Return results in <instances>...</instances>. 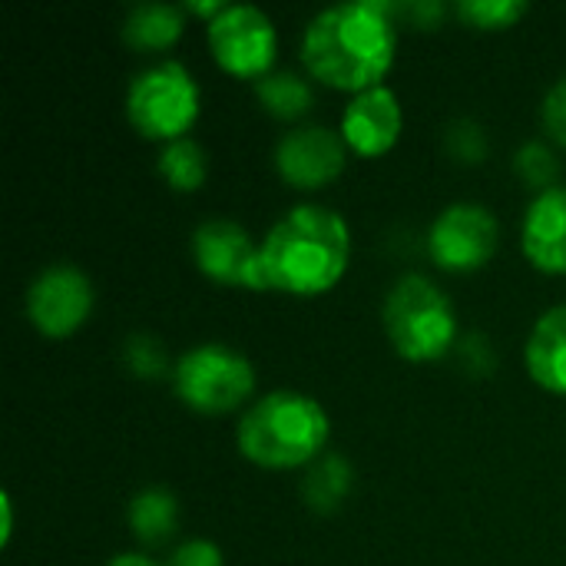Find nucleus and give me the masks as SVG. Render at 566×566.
I'll use <instances>...</instances> for the list:
<instances>
[{
  "instance_id": "obj_1",
  "label": "nucleus",
  "mask_w": 566,
  "mask_h": 566,
  "mask_svg": "<svg viewBox=\"0 0 566 566\" xmlns=\"http://www.w3.org/2000/svg\"><path fill=\"white\" fill-rule=\"evenodd\" d=\"M395 7L381 0L335 3L315 13L302 33V60L315 80L365 93L381 86L398 53Z\"/></svg>"
},
{
  "instance_id": "obj_2",
  "label": "nucleus",
  "mask_w": 566,
  "mask_h": 566,
  "mask_svg": "<svg viewBox=\"0 0 566 566\" xmlns=\"http://www.w3.org/2000/svg\"><path fill=\"white\" fill-rule=\"evenodd\" d=\"M259 255L269 292L312 298L332 292L348 272L352 229L335 209L302 202L269 229L259 242Z\"/></svg>"
},
{
  "instance_id": "obj_3",
  "label": "nucleus",
  "mask_w": 566,
  "mask_h": 566,
  "mask_svg": "<svg viewBox=\"0 0 566 566\" xmlns=\"http://www.w3.org/2000/svg\"><path fill=\"white\" fill-rule=\"evenodd\" d=\"M328 415L312 395L282 388L245 408L235 428V441L252 464L289 471L315 464L328 444Z\"/></svg>"
},
{
  "instance_id": "obj_4",
  "label": "nucleus",
  "mask_w": 566,
  "mask_h": 566,
  "mask_svg": "<svg viewBox=\"0 0 566 566\" xmlns=\"http://www.w3.org/2000/svg\"><path fill=\"white\" fill-rule=\"evenodd\" d=\"M381 318L395 352L408 361H434L458 338V315L448 292L421 272H408L388 289Z\"/></svg>"
},
{
  "instance_id": "obj_5",
  "label": "nucleus",
  "mask_w": 566,
  "mask_h": 566,
  "mask_svg": "<svg viewBox=\"0 0 566 566\" xmlns=\"http://www.w3.org/2000/svg\"><path fill=\"white\" fill-rule=\"evenodd\" d=\"M199 83L179 60H163L139 70L126 90V119L146 139H182L199 119Z\"/></svg>"
},
{
  "instance_id": "obj_6",
  "label": "nucleus",
  "mask_w": 566,
  "mask_h": 566,
  "mask_svg": "<svg viewBox=\"0 0 566 566\" xmlns=\"http://www.w3.org/2000/svg\"><path fill=\"white\" fill-rule=\"evenodd\" d=\"M172 388L182 405L202 415H226L245 405L255 391V368L252 361L222 345L206 342L189 348L172 368Z\"/></svg>"
},
{
  "instance_id": "obj_7",
  "label": "nucleus",
  "mask_w": 566,
  "mask_h": 566,
  "mask_svg": "<svg viewBox=\"0 0 566 566\" xmlns=\"http://www.w3.org/2000/svg\"><path fill=\"white\" fill-rule=\"evenodd\" d=\"M206 40L226 73L242 80H259L272 73L279 53V30L272 17L255 3H226L206 23Z\"/></svg>"
},
{
  "instance_id": "obj_8",
  "label": "nucleus",
  "mask_w": 566,
  "mask_h": 566,
  "mask_svg": "<svg viewBox=\"0 0 566 566\" xmlns=\"http://www.w3.org/2000/svg\"><path fill=\"white\" fill-rule=\"evenodd\" d=\"M497 242V216L481 202H451L428 229V255L444 272H474L488 265Z\"/></svg>"
},
{
  "instance_id": "obj_9",
  "label": "nucleus",
  "mask_w": 566,
  "mask_h": 566,
  "mask_svg": "<svg viewBox=\"0 0 566 566\" xmlns=\"http://www.w3.org/2000/svg\"><path fill=\"white\" fill-rule=\"evenodd\" d=\"M93 282L70 262L46 265L27 289V318L46 338H66L93 312Z\"/></svg>"
},
{
  "instance_id": "obj_10",
  "label": "nucleus",
  "mask_w": 566,
  "mask_h": 566,
  "mask_svg": "<svg viewBox=\"0 0 566 566\" xmlns=\"http://www.w3.org/2000/svg\"><path fill=\"white\" fill-rule=\"evenodd\" d=\"M192 259L199 272L212 282L269 292L259 245L252 242L245 226L232 219H206L192 232Z\"/></svg>"
},
{
  "instance_id": "obj_11",
  "label": "nucleus",
  "mask_w": 566,
  "mask_h": 566,
  "mask_svg": "<svg viewBox=\"0 0 566 566\" xmlns=\"http://www.w3.org/2000/svg\"><path fill=\"white\" fill-rule=\"evenodd\" d=\"M345 163H348L345 136L322 123L295 126L275 146V169L295 189H322L335 182L345 172Z\"/></svg>"
},
{
  "instance_id": "obj_12",
  "label": "nucleus",
  "mask_w": 566,
  "mask_h": 566,
  "mask_svg": "<svg viewBox=\"0 0 566 566\" xmlns=\"http://www.w3.org/2000/svg\"><path fill=\"white\" fill-rule=\"evenodd\" d=\"M405 126L401 99L391 86H371L365 93H355L352 103L342 113V136L352 153L358 156H385Z\"/></svg>"
},
{
  "instance_id": "obj_13",
  "label": "nucleus",
  "mask_w": 566,
  "mask_h": 566,
  "mask_svg": "<svg viewBox=\"0 0 566 566\" xmlns=\"http://www.w3.org/2000/svg\"><path fill=\"white\" fill-rule=\"evenodd\" d=\"M521 249L527 262L547 275H566V186L537 192L521 222Z\"/></svg>"
},
{
  "instance_id": "obj_14",
  "label": "nucleus",
  "mask_w": 566,
  "mask_h": 566,
  "mask_svg": "<svg viewBox=\"0 0 566 566\" xmlns=\"http://www.w3.org/2000/svg\"><path fill=\"white\" fill-rule=\"evenodd\" d=\"M524 361L541 388L566 398V302L537 318L524 345Z\"/></svg>"
},
{
  "instance_id": "obj_15",
  "label": "nucleus",
  "mask_w": 566,
  "mask_h": 566,
  "mask_svg": "<svg viewBox=\"0 0 566 566\" xmlns=\"http://www.w3.org/2000/svg\"><path fill=\"white\" fill-rule=\"evenodd\" d=\"M186 30V10L176 3H136L123 20V40L136 50H166Z\"/></svg>"
},
{
  "instance_id": "obj_16",
  "label": "nucleus",
  "mask_w": 566,
  "mask_h": 566,
  "mask_svg": "<svg viewBox=\"0 0 566 566\" xmlns=\"http://www.w3.org/2000/svg\"><path fill=\"white\" fill-rule=\"evenodd\" d=\"M126 521L143 544H163L179 527V501L166 488H146L129 501Z\"/></svg>"
},
{
  "instance_id": "obj_17",
  "label": "nucleus",
  "mask_w": 566,
  "mask_h": 566,
  "mask_svg": "<svg viewBox=\"0 0 566 566\" xmlns=\"http://www.w3.org/2000/svg\"><path fill=\"white\" fill-rule=\"evenodd\" d=\"M259 103L279 119H298L312 109V86L292 70H272L255 80Z\"/></svg>"
},
{
  "instance_id": "obj_18",
  "label": "nucleus",
  "mask_w": 566,
  "mask_h": 566,
  "mask_svg": "<svg viewBox=\"0 0 566 566\" xmlns=\"http://www.w3.org/2000/svg\"><path fill=\"white\" fill-rule=\"evenodd\" d=\"M156 169L176 192H196L209 176V159H206V149L192 136H182L163 146Z\"/></svg>"
},
{
  "instance_id": "obj_19",
  "label": "nucleus",
  "mask_w": 566,
  "mask_h": 566,
  "mask_svg": "<svg viewBox=\"0 0 566 566\" xmlns=\"http://www.w3.org/2000/svg\"><path fill=\"white\" fill-rule=\"evenodd\" d=\"M302 491H305V501H308L312 511H322V514L335 511L352 491V464L342 461L338 454H322L308 468V478H305Z\"/></svg>"
},
{
  "instance_id": "obj_20",
  "label": "nucleus",
  "mask_w": 566,
  "mask_h": 566,
  "mask_svg": "<svg viewBox=\"0 0 566 566\" xmlns=\"http://www.w3.org/2000/svg\"><path fill=\"white\" fill-rule=\"evenodd\" d=\"M524 13H527L524 0H461L458 3V17L471 27H481V30L514 27Z\"/></svg>"
},
{
  "instance_id": "obj_21",
  "label": "nucleus",
  "mask_w": 566,
  "mask_h": 566,
  "mask_svg": "<svg viewBox=\"0 0 566 566\" xmlns=\"http://www.w3.org/2000/svg\"><path fill=\"white\" fill-rule=\"evenodd\" d=\"M514 169H517V176H521L527 186H534L537 192L557 186V172H560L554 153H551L544 143H524V146L517 149V156H514Z\"/></svg>"
},
{
  "instance_id": "obj_22",
  "label": "nucleus",
  "mask_w": 566,
  "mask_h": 566,
  "mask_svg": "<svg viewBox=\"0 0 566 566\" xmlns=\"http://www.w3.org/2000/svg\"><path fill=\"white\" fill-rule=\"evenodd\" d=\"M448 146L458 159L464 163H481L484 153H488V136L478 123L471 119H458L451 129H448Z\"/></svg>"
},
{
  "instance_id": "obj_23",
  "label": "nucleus",
  "mask_w": 566,
  "mask_h": 566,
  "mask_svg": "<svg viewBox=\"0 0 566 566\" xmlns=\"http://www.w3.org/2000/svg\"><path fill=\"white\" fill-rule=\"evenodd\" d=\"M126 365L133 368V375H143V378H153V375L166 371L163 348L156 342H149V338H129L126 342Z\"/></svg>"
},
{
  "instance_id": "obj_24",
  "label": "nucleus",
  "mask_w": 566,
  "mask_h": 566,
  "mask_svg": "<svg viewBox=\"0 0 566 566\" xmlns=\"http://www.w3.org/2000/svg\"><path fill=\"white\" fill-rule=\"evenodd\" d=\"M541 119H544V129L551 133V139L566 146V76H560L547 90L544 106H541Z\"/></svg>"
},
{
  "instance_id": "obj_25",
  "label": "nucleus",
  "mask_w": 566,
  "mask_h": 566,
  "mask_svg": "<svg viewBox=\"0 0 566 566\" xmlns=\"http://www.w3.org/2000/svg\"><path fill=\"white\" fill-rule=\"evenodd\" d=\"M166 566H222V551L212 541H186L169 554Z\"/></svg>"
},
{
  "instance_id": "obj_26",
  "label": "nucleus",
  "mask_w": 566,
  "mask_h": 566,
  "mask_svg": "<svg viewBox=\"0 0 566 566\" xmlns=\"http://www.w3.org/2000/svg\"><path fill=\"white\" fill-rule=\"evenodd\" d=\"M405 13H411L418 23L431 27V23H438V17L444 13V7H441V3H434V0H428V3H408V7H405Z\"/></svg>"
},
{
  "instance_id": "obj_27",
  "label": "nucleus",
  "mask_w": 566,
  "mask_h": 566,
  "mask_svg": "<svg viewBox=\"0 0 566 566\" xmlns=\"http://www.w3.org/2000/svg\"><path fill=\"white\" fill-rule=\"evenodd\" d=\"M222 7H226L222 0H186V3H182V10L202 13V17H209V20H212V17H216V13L222 10Z\"/></svg>"
},
{
  "instance_id": "obj_28",
  "label": "nucleus",
  "mask_w": 566,
  "mask_h": 566,
  "mask_svg": "<svg viewBox=\"0 0 566 566\" xmlns=\"http://www.w3.org/2000/svg\"><path fill=\"white\" fill-rule=\"evenodd\" d=\"M106 566H159L153 557H146V554H116L113 560Z\"/></svg>"
},
{
  "instance_id": "obj_29",
  "label": "nucleus",
  "mask_w": 566,
  "mask_h": 566,
  "mask_svg": "<svg viewBox=\"0 0 566 566\" xmlns=\"http://www.w3.org/2000/svg\"><path fill=\"white\" fill-rule=\"evenodd\" d=\"M0 511H3V531H0V544H7V541H10V531H13V504H10V497H7V494L0 497Z\"/></svg>"
}]
</instances>
